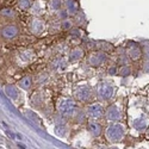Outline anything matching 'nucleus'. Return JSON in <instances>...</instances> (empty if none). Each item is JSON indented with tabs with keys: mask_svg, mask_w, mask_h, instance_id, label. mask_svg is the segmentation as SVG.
<instances>
[{
	"mask_svg": "<svg viewBox=\"0 0 149 149\" xmlns=\"http://www.w3.org/2000/svg\"><path fill=\"white\" fill-rule=\"evenodd\" d=\"M87 129H88L90 134L93 136V137H98V136H100V134H102V125L98 122H95V119L88 122Z\"/></svg>",
	"mask_w": 149,
	"mask_h": 149,
	"instance_id": "obj_11",
	"label": "nucleus"
},
{
	"mask_svg": "<svg viewBox=\"0 0 149 149\" xmlns=\"http://www.w3.org/2000/svg\"><path fill=\"white\" fill-rule=\"evenodd\" d=\"M107 55L105 52L100 50V52H93L90 54L88 58H87V63L92 67H100L104 62L106 61Z\"/></svg>",
	"mask_w": 149,
	"mask_h": 149,
	"instance_id": "obj_5",
	"label": "nucleus"
},
{
	"mask_svg": "<svg viewBox=\"0 0 149 149\" xmlns=\"http://www.w3.org/2000/svg\"><path fill=\"white\" fill-rule=\"evenodd\" d=\"M18 85H19V87H20L22 90L28 91V90H30L31 85H32V79H31L30 77H24V78H22V79L19 80Z\"/></svg>",
	"mask_w": 149,
	"mask_h": 149,
	"instance_id": "obj_17",
	"label": "nucleus"
},
{
	"mask_svg": "<svg viewBox=\"0 0 149 149\" xmlns=\"http://www.w3.org/2000/svg\"><path fill=\"white\" fill-rule=\"evenodd\" d=\"M103 115H104V109H103L102 104L94 103L87 107V116L92 119H99L103 117Z\"/></svg>",
	"mask_w": 149,
	"mask_h": 149,
	"instance_id": "obj_7",
	"label": "nucleus"
},
{
	"mask_svg": "<svg viewBox=\"0 0 149 149\" xmlns=\"http://www.w3.org/2000/svg\"><path fill=\"white\" fill-rule=\"evenodd\" d=\"M144 56L147 60H149V45L144 48Z\"/></svg>",
	"mask_w": 149,
	"mask_h": 149,
	"instance_id": "obj_30",
	"label": "nucleus"
},
{
	"mask_svg": "<svg viewBox=\"0 0 149 149\" xmlns=\"http://www.w3.org/2000/svg\"><path fill=\"white\" fill-rule=\"evenodd\" d=\"M119 75H122V77H129L130 74H131V68L130 67H128V66H123L120 69H119Z\"/></svg>",
	"mask_w": 149,
	"mask_h": 149,
	"instance_id": "obj_23",
	"label": "nucleus"
},
{
	"mask_svg": "<svg viewBox=\"0 0 149 149\" xmlns=\"http://www.w3.org/2000/svg\"><path fill=\"white\" fill-rule=\"evenodd\" d=\"M129 52H128V54H129V56L132 58V60H137L140 56H141V49H140V47L137 45V44H135V43H130L129 45Z\"/></svg>",
	"mask_w": 149,
	"mask_h": 149,
	"instance_id": "obj_13",
	"label": "nucleus"
},
{
	"mask_svg": "<svg viewBox=\"0 0 149 149\" xmlns=\"http://www.w3.org/2000/svg\"><path fill=\"white\" fill-rule=\"evenodd\" d=\"M1 16L5 17V18L11 19V18H15L16 17V12L12 10V8H4V10H1Z\"/></svg>",
	"mask_w": 149,
	"mask_h": 149,
	"instance_id": "obj_21",
	"label": "nucleus"
},
{
	"mask_svg": "<svg viewBox=\"0 0 149 149\" xmlns=\"http://www.w3.org/2000/svg\"><path fill=\"white\" fill-rule=\"evenodd\" d=\"M65 6H66V11L68 12V15H77L78 13V3L75 0H65Z\"/></svg>",
	"mask_w": 149,
	"mask_h": 149,
	"instance_id": "obj_12",
	"label": "nucleus"
},
{
	"mask_svg": "<svg viewBox=\"0 0 149 149\" xmlns=\"http://www.w3.org/2000/svg\"><path fill=\"white\" fill-rule=\"evenodd\" d=\"M107 73L110 74V75H115V74H117V68L116 67H111Z\"/></svg>",
	"mask_w": 149,
	"mask_h": 149,
	"instance_id": "obj_29",
	"label": "nucleus"
},
{
	"mask_svg": "<svg viewBox=\"0 0 149 149\" xmlns=\"http://www.w3.org/2000/svg\"><path fill=\"white\" fill-rule=\"evenodd\" d=\"M5 92L11 99H13V100H17V99L19 98V91L13 85H6L5 86Z\"/></svg>",
	"mask_w": 149,
	"mask_h": 149,
	"instance_id": "obj_15",
	"label": "nucleus"
},
{
	"mask_svg": "<svg viewBox=\"0 0 149 149\" xmlns=\"http://www.w3.org/2000/svg\"><path fill=\"white\" fill-rule=\"evenodd\" d=\"M31 5V0H18V6L22 10H29Z\"/></svg>",
	"mask_w": 149,
	"mask_h": 149,
	"instance_id": "obj_22",
	"label": "nucleus"
},
{
	"mask_svg": "<svg viewBox=\"0 0 149 149\" xmlns=\"http://www.w3.org/2000/svg\"><path fill=\"white\" fill-rule=\"evenodd\" d=\"M47 79H48V74L43 73L42 75H40V77H38V84H44V82L47 81Z\"/></svg>",
	"mask_w": 149,
	"mask_h": 149,
	"instance_id": "obj_27",
	"label": "nucleus"
},
{
	"mask_svg": "<svg viewBox=\"0 0 149 149\" xmlns=\"http://www.w3.org/2000/svg\"><path fill=\"white\" fill-rule=\"evenodd\" d=\"M32 8H37V10L33 11V15H38L40 12L42 11V5H41L40 3H35L33 6H32Z\"/></svg>",
	"mask_w": 149,
	"mask_h": 149,
	"instance_id": "obj_25",
	"label": "nucleus"
},
{
	"mask_svg": "<svg viewBox=\"0 0 149 149\" xmlns=\"http://www.w3.org/2000/svg\"><path fill=\"white\" fill-rule=\"evenodd\" d=\"M48 6L52 11H60L62 6V0H49Z\"/></svg>",
	"mask_w": 149,
	"mask_h": 149,
	"instance_id": "obj_20",
	"label": "nucleus"
},
{
	"mask_svg": "<svg viewBox=\"0 0 149 149\" xmlns=\"http://www.w3.org/2000/svg\"><path fill=\"white\" fill-rule=\"evenodd\" d=\"M125 135V128H124L123 124L115 122L113 124L106 129V139L111 142V143H116V142H120Z\"/></svg>",
	"mask_w": 149,
	"mask_h": 149,
	"instance_id": "obj_1",
	"label": "nucleus"
},
{
	"mask_svg": "<svg viewBox=\"0 0 149 149\" xmlns=\"http://www.w3.org/2000/svg\"><path fill=\"white\" fill-rule=\"evenodd\" d=\"M105 117L110 122H118L122 118V111H120V109L117 105H111L106 110Z\"/></svg>",
	"mask_w": 149,
	"mask_h": 149,
	"instance_id": "obj_8",
	"label": "nucleus"
},
{
	"mask_svg": "<svg viewBox=\"0 0 149 149\" xmlns=\"http://www.w3.org/2000/svg\"><path fill=\"white\" fill-rule=\"evenodd\" d=\"M72 22L70 20H67V19H65L63 22L61 23V26H62V29L63 30H69V29H72Z\"/></svg>",
	"mask_w": 149,
	"mask_h": 149,
	"instance_id": "obj_24",
	"label": "nucleus"
},
{
	"mask_svg": "<svg viewBox=\"0 0 149 149\" xmlns=\"http://www.w3.org/2000/svg\"><path fill=\"white\" fill-rule=\"evenodd\" d=\"M55 132L60 137H66V135L68 132L66 120L63 119V116L62 115L60 117H56V119H55Z\"/></svg>",
	"mask_w": 149,
	"mask_h": 149,
	"instance_id": "obj_9",
	"label": "nucleus"
},
{
	"mask_svg": "<svg viewBox=\"0 0 149 149\" xmlns=\"http://www.w3.org/2000/svg\"><path fill=\"white\" fill-rule=\"evenodd\" d=\"M58 112L63 117H73L78 112V106H77L75 100L69 99V98L62 99L58 104Z\"/></svg>",
	"mask_w": 149,
	"mask_h": 149,
	"instance_id": "obj_2",
	"label": "nucleus"
},
{
	"mask_svg": "<svg viewBox=\"0 0 149 149\" xmlns=\"http://www.w3.org/2000/svg\"><path fill=\"white\" fill-rule=\"evenodd\" d=\"M45 30V23L41 18H32L30 20V32L35 36H41Z\"/></svg>",
	"mask_w": 149,
	"mask_h": 149,
	"instance_id": "obj_6",
	"label": "nucleus"
},
{
	"mask_svg": "<svg viewBox=\"0 0 149 149\" xmlns=\"http://www.w3.org/2000/svg\"><path fill=\"white\" fill-rule=\"evenodd\" d=\"M32 50H20L18 53V57L20 58V61L23 62H29L32 57Z\"/></svg>",
	"mask_w": 149,
	"mask_h": 149,
	"instance_id": "obj_18",
	"label": "nucleus"
},
{
	"mask_svg": "<svg viewBox=\"0 0 149 149\" xmlns=\"http://www.w3.org/2000/svg\"><path fill=\"white\" fill-rule=\"evenodd\" d=\"M97 97L100 100H110L115 94V87L109 82H100L97 85Z\"/></svg>",
	"mask_w": 149,
	"mask_h": 149,
	"instance_id": "obj_3",
	"label": "nucleus"
},
{
	"mask_svg": "<svg viewBox=\"0 0 149 149\" xmlns=\"http://www.w3.org/2000/svg\"><path fill=\"white\" fill-rule=\"evenodd\" d=\"M91 94H92V90L88 85L77 86L75 90H74V98H75L77 100H80V102L88 100L91 98Z\"/></svg>",
	"mask_w": 149,
	"mask_h": 149,
	"instance_id": "obj_4",
	"label": "nucleus"
},
{
	"mask_svg": "<svg viewBox=\"0 0 149 149\" xmlns=\"http://www.w3.org/2000/svg\"><path fill=\"white\" fill-rule=\"evenodd\" d=\"M132 125H134V128H135L136 130H143V129L147 128V122H146L144 118L141 117V118L135 119L134 123H132Z\"/></svg>",
	"mask_w": 149,
	"mask_h": 149,
	"instance_id": "obj_19",
	"label": "nucleus"
},
{
	"mask_svg": "<svg viewBox=\"0 0 149 149\" xmlns=\"http://www.w3.org/2000/svg\"><path fill=\"white\" fill-rule=\"evenodd\" d=\"M52 67L53 69H55L56 72H63L66 70L67 68V61L65 58H56L53 61V63H52Z\"/></svg>",
	"mask_w": 149,
	"mask_h": 149,
	"instance_id": "obj_14",
	"label": "nucleus"
},
{
	"mask_svg": "<svg viewBox=\"0 0 149 149\" xmlns=\"http://www.w3.org/2000/svg\"><path fill=\"white\" fill-rule=\"evenodd\" d=\"M70 35L74 36V37H81L82 36L81 30H79V29H72L70 30Z\"/></svg>",
	"mask_w": 149,
	"mask_h": 149,
	"instance_id": "obj_26",
	"label": "nucleus"
},
{
	"mask_svg": "<svg viewBox=\"0 0 149 149\" xmlns=\"http://www.w3.org/2000/svg\"><path fill=\"white\" fill-rule=\"evenodd\" d=\"M19 30L16 25H13V24H10V25H6L1 29V35L6 40H12V38H15V37H17Z\"/></svg>",
	"mask_w": 149,
	"mask_h": 149,
	"instance_id": "obj_10",
	"label": "nucleus"
},
{
	"mask_svg": "<svg viewBox=\"0 0 149 149\" xmlns=\"http://www.w3.org/2000/svg\"><path fill=\"white\" fill-rule=\"evenodd\" d=\"M143 72L144 73H149V60L146 61L143 63Z\"/></svg>",
	"mask_w": 149,
	"mask_h": 149,
	"instance_id": "obj_28",
	"label": "nucleus"
},
{
	"mask_svg": "<svg viewBox=\"0 0 149 149\" xmlns=\"http://www.w3.org/2000/svg\"><path fill=\"white\" fill-rule=\"evenodd\" d=\"M84 56V50L81 48H74L73 50L69 54V61L74 62V61H78Z\"/></svg>",
	"mask_w": 149,
	"mask_h": 149,
	"instance_id": "obj_16",
	"label": "nucleus"
}]
</instances>
